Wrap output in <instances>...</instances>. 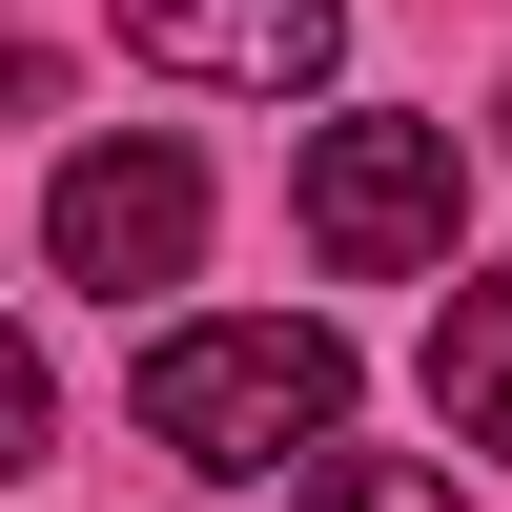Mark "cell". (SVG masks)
I'll return each mask as SVG.
<instances>
[{"instance_id": "52a82bcc", "label": "cell", "mask_w": 512, "mask_h": 512, "mask_svg": "<svg viewBox=\"0 0 512 512\" xmlns=\"http://www.w3.org/2000/svg\"><path fill=\"white\" fill-rule=\"evenodd\" d=\"M41 431H62V410H41V349L0 328V472H41Z\"/></svg>"}, {"instance_id": "7a4b0ae2", "label": "cell", "mask_w": 512, "mask_h": 512, "mask_svg": "<svg viewBox=\"0 0 512 512\" xmlns=\"http://www.w3.org/2000/svg\"><path fill=\"white\" fill-rule=\"evenodd\" d=\"M451 226H472V144L451 123H410V103H349V123H308V246L349 287H410V267H451Z\"/></svg>"}, {"instance_id": "3957f363", "label": "cell", "mask_w": 512, "mask_h": 512, "mask_svg": "<svg viewBox=\"0 0 512 512\" xmlns=\"http://www.w3.org/2000/svg\"><path fill=\"white\" fill-rule=\"evenodd\" d=\"M41 267L103 287V308H123V287H185L205 267V164L185 144H82L62 185H41Z\"/></svg>"}, {"instance_id": "6da1fadb", "label": "cell", "mask_w": 512, "mask_h": 512, "mask_svg": "<svg viewBox=\"0 0 512 512\" xmlns=\"http://www.w3.org/2000/svg\"><path fill=\"white\" fill-rule=\"evenodd\" d=\"M144 431L185 451V472H287V451L349 431V328L308 308H205L144 349Z\"/></svg>"}, {"instance_id": "5b68a950", "label": "cell", "mask_w": 512, "mask_h": 512, "mask_svg": "<svg viewBox=\"0 0 512 512\" xmlns=\"http://www.w3.org/2000/svg\"><path fill=\"white\" fill-rule=\"evenodd\" d=\"M431 410H451L472 451H512V267H492V287H451V308H431Z\"/></svg>"}, {"instance_id": "8992f818", "label": "cell", "mask_w": 512, "mask_h": 512, "mask_svg": "<svg viewBox=\"0 0 512 512\" xmlns=\"http://www.w3.org/2000/svg\"><path fill=\"white\" fill-rule=\"evenodd\" d=\"M287 512H451V472H410V451H308Z\"/></svg>"}, {"instance_id": "277c9868", "label": "cell", "mask_w": 512, "mask_h": 512, "mask_svg": "<svg viewBox=\"0 0 512 512\" xmlns=\"http://www.w3.org/2000/svg\"><path fill=\"white\" fill-rule=\"evenodd\" d=\"M103 21H123V62H164V82H246V103H287V82L349 62V0H103Z\"/></svg>"}]
</instances>
